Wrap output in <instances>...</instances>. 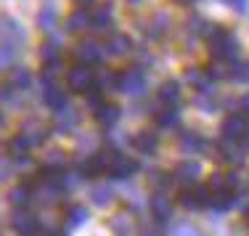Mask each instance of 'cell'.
Listing matches in <instances>:
<instances>
[{
    "instance_id": "35",
    "label": "cell",
    "mask_w": 249,
    "mask_h": 236,
    "mask_svg": "<svg viewBox=\"0 0 249 236\" xmlns=\"http://www.w3.org/2000/svg\"><path fill=\"white\" fill-rule=\"evenodd\" d=\"M223 3H228L231 8H233V11H239V14H244V11H247V3H249V0H223Z\"/></svg>"
},
{
    "instance_id": "11",
    "label": "cell",
    "mask_w": 249,
    "mask_h": 236,
    "mask_svg": "<svg viewBox=\"0 0 249 236\" xmlns=\"http://www.w3.org/2000/svg\"><path fill=\"white\" fill-rule=\"evenodd\" d=\"M159 146V135L154 130H141L133 135V149L141 151V154H154Z\"/></svg>"
},
{
    "instance_id": "13",
    "label": "cell",
    "mask_w": 249,
    "mask_h": 236,
    "mask_svg": "<svg viewBox=\"0 0 249 236\" xmlns=\"http://www.w3.org/2000/svg\"><path fill=\"white\" fill-rule=\"evenodd\" d=\"M43 101H45V106H51L53 111H61L64 106H69L67 104V93H64L56 82H51V85L43 88Z\"/></svg>"
},
{
    "instance_id": "12",
    "label": "cell",
    "mask_w": 249,
    "mask_h": 236,
    "mask_svg": "<svg viewBox=\"0 0 249 236\" xmlns=\"http://www.w3.org/2000/svg\"><path fill=\"white\" fill-rule=\"evenodd\" d=\"M101 56H104V48H101L96 40H82V43L77 45V58H80L82 64H98Z\"/></svg>"
},
{
    "instance_id": "32",
    "label": "cell",
    "mask_w": 249,
    "mask_h": 236,
    "mask_svg": "<svg viewBox=\"0 0 249 236\" xmlns=\"http://www.w3.org/2000/svg\"><path fill=\"white\" fill-rule=\"evenodd\" d=\"M111 199H114V194H111V188H106V186H98V188H93V202L96 204H109Z\"/></svg>"
},
{
    "instance_id": "3",
    "label": "cell",
    "mask_w": 249,
    "mask_h": 236,
    "mask_svg": "<svg viewBox=\"0 0 249 236\" xmlns=\"http://www.w3.org/2000/svg\"><path fill=\"white\" fill-rule=\"evenodd\" d=\"M120 91L127 93V96H143L146 91V74L141 72L138 67H130L120 72Z\"/></svg>"
},
{
    "instance_id": "20",
    "label": "cell",
    "mask_w": 249,
    "mask_h": 236,
    "mask_svg": "<svg viewBox=\"0 0 249 236\" xmlns=\"http://www.w3.org/2000/svg\"><path fill=\"white\" fill-rule=\"evenodd\" d=\"M186 80L191 82L194 88H196L199 93H212V85H210V74L207 72H201V69H188L186 72Z\"/></svg>"
},
{
    "instance_id": "37",
    "label": "cell",
    "mask_w": 249,
    "mask_h": 236,
    "mask_svg": "<svg viewBox=\"0 0 249 236\" xmlns=\"http://www.w3.org/2000/svg\"><path fill=\"white\" fill-rule=\"evenodd\" d=\"M74 3H80L82 8H88V5H93V0H74Z\"/></svg>"
},
{
    "instance_id": "33",
    "label": "cell",
    "mask_w": 249,
    "mask_h": 236,
    "mask_svg": "<svg viewBox=\"0 0 249 236\" xmlns=\"http://www.w3.org/2000/svg\"><path fill=\"white\" fill-rule=\"evenodd\" d=\"M111 228H114V231L120 234V236H127V234H130V223H127V218H124V215H117L114 220H111Z\"/></svg>"
},
{
    "instance_id": "38",
    "label": "cell",
    "mask_w": 249,
    "mask_h": 236,
    "mask_svg": "<svg viewBox=\"0 0 249 236\" xmlns=\"http://www.w3.org/2000/svg\"><path fill=\"white\" fill-rule=\"evenodd\" d=\"M175 3H180V5H191V3H196V0H175Z\"/></svg>"
},
{
    "instance_id": "34",
    "label": "cell",
    "mask_w": 249,
    "mask_h": 236,
    "mask_svg": "<svg viewBox=\"0 0 249 236\" xmlns=\"http://www.w3.org/2000/svg\"><path fill=\"white\" fill-rule=\"evenodd\" d=\"M173 236H201V234H199L194 226H188V223H180V226L173 231Z\"/></svg>"
},
{
    "instance_id": "18",
    "label": "cell",
    "mask_w": 249,
    "mask_h": 236,
    "mask_svg": "<svg viewBox=\"0 0 249 236\" xmlns=\"http://www.w3.org/2000/svg\"><path fill=\"white\" fill-rule=\"evenodd\" d=\"M77 122H80V114H77L72 106H64L61 111H56V125H58V130H61V133H69Z\"/></svg>"
},
{
    "instance_id": "7",
    "label": "cell",
    "mask_w": 249,
    "mask_h": 236,
    "mask_svg": "<svg viewBox=\"0 0 249 236\" xmlns=\"http://www.w3.org/2000/svg\"><path fill=\"white\" fill-rule=\"evenodd\" d=\"M180 202L183 207L188 210H201V207H210V191L204 188H188V191L180 194Z\"/></svg>"
},
{
    "instance_id": "16",
    "label": "cell",
    "mask_w": 249,
    "mask_h": 236,
    "mask_svg": "<svg viewBox=\"0 0 249 236\" xmlns=\"http://www.w3.org/2000/svg\"><path fill=\"white\" fill-rule=\"evenodd\" d=\"M180 149L188 151V154H199V151L207 149V141H204V135H199L194 130H183L180 133Z\"/></svg>"
},
{
    "instance_id": "26",
    "label": "cell",
    "mask_w": 249,
    "mask_h": 236,
    "mask_svg": "<svg viewBox=\"0 0 249 236\" xmlns=\"http://www.w3.org/2000/svg\"><path fill=\"white\" fill-rule=\"evenodd\" d=\"M231 80L249 82V61H233L231 64Z\"/></svg>"
},
{
    "instance_id": "2",
    "label": "cell",
    "mask_w": 249,
    "mask_h": 236,
    "mask_svg": "<svg viewBox=\"0 0 249 236\" xmlns=\"http://www.w3.org/2000/svg\"><path fill=\"white\" fill-rule=\"evenodd\" d=\"M67 85L72 88L74 93H88L93 85H96V74L88 64H77L67 72Z\"/></svg>"
},
{
    "instance_id": "14",
    "label": "cell",
    "mask_w": 249,
    "mask_h": 236,
    "mask_svg": "<svg viewBox=\"0 0 249 236\" xmlns=\"http://www.w3.org/2000/svg\"><path fill=\"white\" fill-rule=\"evenodd\" d=\"M104 51L109 53V56H124V53H130V51H133V40H130L127 35L117 32V35H111V37L106 40Z\"/></svg>"
},
{
    "instance_id": "36",
    "label": "cell",
    "mask_w": 249,
    "mask_h": 236,
    "mask_svg": "<svg viewBox=\"0 0 249 236\" xmlns=\"http://www.w3.org/2000/svg\"><path fill=\"white\" fill-rule=\"evenodd\" d=\"M239 104H241V109H244V111H249V93H247V96H244V98H241V101H239Z\"/></svg>"
},
{
    "instance_id": "10",
    "label": "cell",
    "mask_w": 249,
    "mask_h": 236,
    "mask_svg": "<svg viewBox=\"0 0 249 236\" xmlns=\"http://www.w3.org/2000/svg\"><path fill=\"white\" fill-rule=\"evenodd\" d=\"M11 226H14V231L19 236H35L37 234V218L29 215V212H16L14 220H11Z\"/></svg>"
},
{
    "instance_id": "24",
    "label": "cell",
    "mask_w": 249,
    "mask_h": 236,
    "mask_svg": "<svg viewBox=\"0 0 249 236\" xmlns=\"http://www.w3.org/2000/svg\"><path fill=\"white\" fill-rule=\"evenodd\" d=\"M157 125L159 127H175L178 125V109L175 106H164L157 111Z\"/></svg>"
},
{
    "instance_id": "9",
    "label": "cell",
    "mask_w": 249,
    "mask_h": 236,
    "mask_svg": "<svg viewBox=\"0 0 249 236\" xmlns=\"http://www.w3.org/2000/svg\"><path fill=\"white\" fill-rule=\"evenodd\" d=\"M151 215L157 218L159 223L170 220V215H173V199L167 197V194H154L151 197Z\"/></svg>"
},
{
    "instance_id": "5",
    "label": "cell",
    "mask_w": 249,
    "mask_h": 236,
    "mask_svg": "<svg viewBox=\"0 0 249 236\" xmlns=\"http://www.w3.org/2000/svg\"><path fill=\"white\" fill-rule=\"evenodd\" d=\"M249 133V120L247 114H241V111H236V114H228L223 122V138H231V141H241L247 138Z\"/></svg>"
},
{
    "instance_id": "25",
    "label": "cell",
    "mask_w": 249,
    "mask_h": 236,
    "mask_svg": "<svg viewBox=\"0 0 249 236\" xmlns=\"http://www.w3.org/2000/svg\"><path fill=\"white\" fill-rule=\"evenodd\" d=\"M29 202H32V186H16L14 191H11V204L27 207Z\"/></svg>"
},
{
    "instance_id": "40",
    "label": "cell",
    "mask_w": 249,
    "mask_h": 236,
    "mask_svg": "<svg viewBox=\"0 0 249 236\" xmlns=\"http://www.w3.org/2000/svg\"><path fill=\"white\" fill-rule=\"evenodd\" d=\"M130 3H138V0H130Z\"/></svg>"
},
{
    "instance_id": "39",
    "label": "cell",
    "mask_w": 249,
    "mask_h": 236,
    "mask_svg": "<svg viewBox=\"0 0 249 236\" xmlns=\"http://www.w3.org/2000/svg\"><path fill=\"white\" fill-rule=\"evenodd\" d=\"M48 236H61V234H48Z\"/></svg>"
},
{
    "instance_id": "41",
    "label": "cell",
    "mask_w": 249,
    "mask_h": 236,
    "mask_svg": "<svg viewBox=\"0 0 249 236\" xmlns=\"http://www.w3.org/2000/svg\"><path fill=\"white\" fill-rule=\"evenodd\" d=\"M247 226H249V218H247Z\"/></svg>"
},
{
    "instance_id": "29",
    "label": "cell",
    "mask_w": 249,
    "mask_h": 236,
    "mask_svg": "<svg viewBox=\"0 0 249 236\" xmlns=\"http://www.w3.org/2000/svg\"><path fill=\"white\" fill-rule=\"evenodd\" d=\"M167 16H164V14H157V16H154V21H151V27H149V35H151V37H159V35H164V32H167Z\"/></svg>"
},
{
    "instance_id": "1",
    "label": "cell",
    "mask_w": 249,
    "mask_h": 236,
    "mask_svg": "<svg viewBox=\"0 0 249 236\" xmlns=\"http://www.w3.org/2000/svg\"><path fill=\"white\" fill-rule=\"evenodd\" d=\"M210 37V53L215 61H225V64H233L236 61V53H239V43L231 32H225L220 27H212V32L207 35Z\"/></svg>"
},
{
    "instance_id": "17",
    "label": "cell",
    "mask_w": 249,
    "mask_h": 236,
    "mask_svg": "<svg viewBox=\"0 0 249 236\" xmlns=\"http://www.w3.org/2000/svg\"><path fill=\"white\" fill-rule=\"evenodd\" d=\"M93 114H96V120H98V125H104V127H111V125H117V120H120V106L117 104H101L98 109H93Z\"/></svg>"
},
{
    "instance_id": "19",
    "label": "cell",
    "mask_w": 249,
    "mask_h": 236,
    "mask_svg": "<svg viewBox=\"0 0 249 236\" xmlns=\"http://www.w3.org/2000/svg\"><path fill=\"white\" fill-rule=\"evenodd\" d=\"M111 5L109 3H104V5H98L96 8V14L90 16V27H96V29H101V32H106V29L111 27Z\"/></svg>"
},
{
    "instance_id": "21",
    "label": "cell",
    "mask_w": 249,
    "mask_h": 236,
    "mask_svg": "<svg viewBox=\"0 0 249 236\" xmlns=\"http://www.w3.org/2000/svg\"><path fill=\"white\" fill-rule=\"evenodd\" d=\"M88 27H90V14H88L85 8L69 14V19H67V29H69V32H85Z\"/></svg>"
},
{
    "instance_id": "28",
    "label": "cell",
    "mask_w": 249,
    "mask_h": 236,
    "mask_svg": "<svg viewBox=\"0 0 249 236\" xmlns=\"http://www.w3.org/2000/svg\"><path fill=\"white\" fill-rule=\"evenodd\" d=\"M37 24H40V29H53L56 27V11H53L51 5L37 14Z\"/></svg>"
},
{
    "instance_id": "23",
    "label": "cell",
    "mask_w": 249,
    "mask_h": 236,
    "mask_svg": "<svg viewBox=\"0 0 249 236\" xmlns=\"http://www.w3.org/2000/svg\"><path fill=\"white\" fill-rule=\"evenodd\" d=\"M29 82H32V74H29L24 67H14V69H11V85H14L16 91H27Z\"/></svg>"
},
{
    "instance_id": "22",
    "label": "cell",
    "mask_w": 249,
    "mask_h": 236,
    "mask_svg": "<svg viewBox=\"0 0 249 236\" xmlns=\"http://www.w3.org/2000/svg\"><path fill=\"white\" fill-rule=\"evenodd\" d=\"M19 135L27 141L29 146H37V144H43V141H45V135H48V130H43L40 125H27V127H24V130H21Z\"/></svg>"
},
{
    "instance_id": "30",
    "label": "cell",
    "mask_w": 249,
    "mask_h": 236,
    "mask_svg": "<svg viewBox=\"0 0 249 236\" xmlns=\"http://www.w3.org/2000/svg\"><path fill=\"white\" fill-rule=\"evenodd\" d=\"M85 220H88V210L85 207H72L69 210V215H67V226L69 228L80 226V223H85Z\"/></svg>"
},
{
    "instance_id": "4",
    "label": "cell",
    "mask_w": 249,
    "mask_h": 236,
    "mask_svg": "<svg viewBox=\"0 0 249 236\" xmlns=\"http://www.w3.org/2000/svg\"><path fill=\"white\" fill-rule=\"evenodd\" d=\"M111 157H114V151H96L90 159H85L82 162V175L85 178H96V175H106L109 173V164H111Z\"/></svg>"
},
{
    "instance_id": "6",
    "label": "cell",
    "mask_w": 249,
    "mask_h": 236,
    "mask_svg": "<svg viewBox=\"0 0 249 236\" xmlns=\"http://www.w3.org/2000/svg\"><path fill=\"white\" fill-rule=\"evenodd\" d=\"M138 170V162H133L130 157H124L120 154V151H114V157H111V164H109V173L106 175H111V178H130V175Z\"/></svg>"
},
{
    "instance_id": "8",
    "label": "cell",
    "mask_w": 249,
    "mask_h": 236,
    "mask_svg": "<svg viewBox=\"0 0 249 236\" xmlns=\"http://www.w3.org/2000/svg\"><path fill=\"white\" fill-rule=\"evenodd\" d=\"M157 98H159V104H162V106H178V104H180V98H183V91H180V85H178L175 80H167V82L159 85Z\"/></svg>"
},
{
    "instance_id": "15",
    "label": "cell",
    "mask_w": 249,
    "mask_h": 236,
    "mask_svg": "<svg viewBox=\"0 0 249 236\" xmlns=\"http://www.w3.org/2000/svg\"><path fill=\"white\" fill-rule=\"evenodd\" d=\"M199 173H201V164L188 159V162H180L175 167V181H180L183 186H191V183H196Z\"/></svg>"
},
{
    "instance_id": "31",
    "label": "cell",
    "mask_w": 249,
    "mask_h": 236,
    "mask_svg": "<svg viewBox=\"0 0 249 236\" xmlns=\"http://www.w3.org/2000/svg\"><path fill=\"white\" fill-rule=\"evenodd\" d=\"M40 56H43L45 64H48V61H58V43H56V40H48V43L40 48Z\"/></svg>"
},
{
    "instance_id": "27",
    "label": "cell",
    "mask_w": 249,
    "mask_h": 236,
    "mask_svg": "<svg viewBox=\"0 0 249 236\" xmlns=\"http://www.w3.org/2000/svg\"><path fill=\"white\" fill-rule=\"evenodd\" d=\"M8 149H11V154H14L16 159H27V151L32 149V146H29L27 141L21 138V135H16V138L11 141V144H8Z\"/></svg>"
}]
</instances>
